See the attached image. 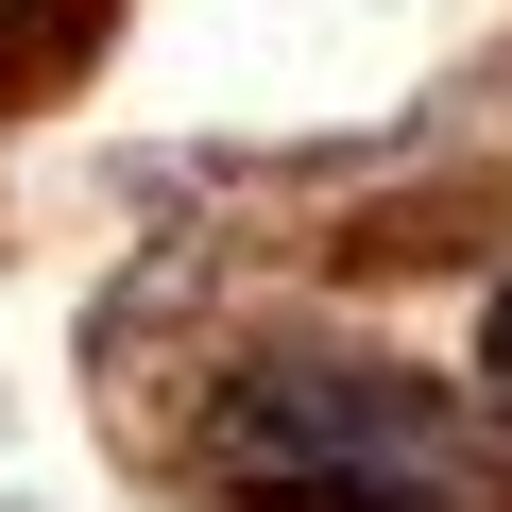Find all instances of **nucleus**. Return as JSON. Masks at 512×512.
Wrapping results in <instances>:
<instances>
[{
	"mask_svg": "<svg viewBox=\"0 0 512 512\" xmlns=\"http://www.w3.org/2000/svg\"><path fill=\"white\" fill-rule=\"evenodd\" d=\"M188 444L239 512H512L495 444L410 359H359V342H256Z\"/></svg>",
	"mask_w": 512,
	"mask_h": 512,
	"instance_id": "1",
	"label": "nucleus"
},
{
	"mask_svg": "<svg viewBox=\"0 0 512 512\" xmlns=\"http://www.w3.org/2000/svg\"><path fill=\"white\" fill-rule=\"evenodd\" d=\"M86 35V0H0V86H18V69H52Z\"/></svg>",
	"mask_w": 512,
	"mask_h": 512,
	"instance_id": "2",
	"label": "nucleus"
},
{
	"mask_svg": "<svg viewBox=\"0 0 512 512\" xmlns=\"http://www.w3.org/2000/svg\"><path fill=\"white\" fill-rule=\"evenodd\" d=\"M495 410H512V291H495Z\"/></svg>",
	"mask_w": 512,
	"mask_h": 512,
	"instance_id": "3",
	"label": "nucleus"
}]
</instances>
